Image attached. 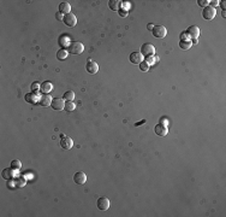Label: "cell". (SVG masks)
Wrapping results in <instances>:
<instances>
[{"mask_svg": "<svg viewBox=\"0 0 226 217\" xmlns=\"http://www.w3.org/2000/svg\"><path fill=\"white\" fill-rule=\"evenodd\" d=\"M83 51H84V45L78 41H72L69 45V50H67V52H70L72 54H81Z\"/></svg>", "mask_w": 226, "mask_h": 217, "instance_id": "6da1fadb", "label": "cell"}, {"mask_svg": "<svg viewBox=\"0 0 226 217\" xmlns=\"http://www.w3.org/2000/svg\"><path fill=\"white\" fill-rule=\"evenodd\" d=\"M215 15H217V11H215V9H214V7L208 5V6H206L205 9H203L202 17L205 18L206 21H212L214 17H215Z\"/></svg>", "mask_w": 226, "mask_h": 217, "instance_id": "7a4b0ae2", "label": "cell"}, {"mask_svg": "<svg viewBox=\"0 0 226 217\" xmlns=\"http://www.w3.org/2000/svg\"><path fill=\"white\" fill-rule=\"evenodd\" d=\"M153 33V36L156 38V39H162L166 36V34H167V30L164 26H155L152 30Z\"/></svg>", "mask_w": 226, "mask_h": 217, "instance_id": "3957f363", "label": "cell"}, {"mask_svg": "<svg viewBox=\"0 0 226 217\" xmlns=\"http://www.w3.org/2000/svg\"><path fill=\"white\" fill-rule=\"evenodd\" d=\"M154 53H155V48L152 43H143L141 46V54L142 55L148 57V55H154Z\"/></svg>", "mask_w": 226, "mask_h": 217, "instance_id": "277c9868", "label": "cell"}, {"mask_svg": "<svg viewBox=\"0 0 226 217\" xmlns=\"http://www.w3.org/2000/svg\"><path fill=\"white\" fill-rule=\"evenodd\" d=\"M63 22L67 26V27H75L76 26V23H77V18H76V16L73 15V14H67V15H65L64 16V18H63Z\"/></svg>", "mask_w": 226, "mask_h": 217, "instance_id": "5b68a950", "label": "cell"}, {"mask_svg": "<svg viewBox=\"0 0 226 217\" xmlns=\"http://www.w3.org/2000/svg\"><path fill=\"white\" fill-rule=\"evenodd\" d=\"M51 106L53 110H56V111L64 110L65 109V101H64V99H60V98H54L52 100Z\"/></svg>", "mask_w": 226, "mask_h": 217, "instance_id": "8992f818", "label": "cell"}, {"mask_svg": "<svg viewBox=\"0 0 226 217\" xmlns=\"http://www.w3.org/2000/svg\"><path fill=\"white\" fill-rule=\"evenodd\" d=\"M85 69H87V71L89 73V74H96L97 71H99V65H97V63L96 62H94V60H92V59H88V62H87V65H85Z\"/></svg>", "mask_w": 226, "mask_h": 217, "instance_id": "52a82bcc", "label": "cell"}, {"mask_svg": "<svg viewBox=\"0 0 226 217\" xmlns=\"http://www.w3.org/2000/svg\"><path fill=\"white\" fill-rule=\"evenodd\" d=\"M73 181H75V184L82 186V185L85 184V181H87V175H85L84 173H82V171L75 173V175H73Z\"/></svg>", "mask_w": 226, "mask_h": 217, "instance_id": "ba28073f", "label": "cell"}, {"mask_svg": "<svg viewBox=\"0 0 226 217\" xmlns=\"http://www.w3.org/2000/svg\"><path fill=\"white\" fill-rule=\"evenodd\" d=\"M96 205H97V208H99L100 210L106 211V210H108V208H109V200H108L106 197H100V198L97 199Z\"/></svg>", "mask_w": 226, "mask_h": 217, "instance_id": "9c48e42d", "label": "cell"}, {"mask_svg": "<svg viewBox=\"0 0 226 217\" xmlns=\"http://www.w3.org/2000/svg\"><path fill=\"white\" fill-rule=\"evenodd\" d=\"M154 132L157 136H166L167 135V132H168V128H167V125H164V124H156L155 125V128H154Z\"/></svg>", "mask_w": 226, "mask_h": 217, "instance_id": "30bf717a", "label": "cell"}, {"mask_svg": "<svg viewBox=\"0 0 226 217\" xmlns=\"http://www.w3.org/2000/svg\"><path fill=\"white\" fill-rule=\"evenodd\" d=\"M60 146L64 148V150H70V148H72L73 146V141L71 138H69V136H64V138L60 140Z\"/></svg>", "mask_w": 226, "mask_h": 217, "instance_id": "8fae6325", "label": "cell"}, {"mask_svg": "<svg viewBox=\"0 0 226 217\" xmlns=\"http://www.w3.org/2000/svg\"><path fill=\"white\" fill-rule=\"evenodd\" d=\"M186 34L190 36V38H193V39H197L200 36V28L196 27V26H191L188 28L186 30Z\"/></svg>", "mask_w": 226, "mask_h": 217, "instance_id": "7c38bea8", "label": "cell"}, {"mask_svg": "<svg viewBox=\"0 0 226 217\" xmlns=\"http://www.w3.org/2000/svg\"><path fill=\"white\" fill-rule=\"evenodd\" d=\"M52 100H53V98H52L49 94H42V95L40 97L39 104H40L41 106H48V105L52 104Z\"/></svg>", "mask_w": 226, "mask_h": 217, "instance_id": "4fadbf2b", "label": "cell"}, {"mask_svg": "<svg viewBox=\"0 0 226 217\" xmlns=\"http://www.w3.org/2000/svg\"><path fill=\"white\" fill-rule=\"evenodd\" d=\"M130 62L132 64H141L143 62V58H142V54L141 52H132L130 54Z\"/></svg>", "mask_w": 226, "mask_h": 217, "instance_id": "5bb4252c", "label": "cell"}, {"mask_svg": "<svg viewBox=\"0 0 226 217\" xmlns=\"http://www.w3.org/2000/svg\"><path fill=\"white\" fill-rule=\"evenodd\" d=\"M24 99H25V101L30 102V104H36V102H39V100H40V97L37 95V93H32L31 92V93L25 94Z\"/></svg>", "mask_w": 226, "mask_h": 217, "instance_id": "9a60e30c", "label": "cell"}, {"mask_svg": "<svg viewBox=\"0 0 226 217\" xmlns=\"http://www.w3.org/2000/svg\"><path fill=\"white\" fill-rule=\"evenodd\" d=\"M71 11V5L69 3H60L59 4V14L61 15H67Z\"/></svg>", "mask_w": 226, "mask_h": 217, "instance_id": "2e32d148", "label": "cell"}, {"mask_svg": "<svg viewBox=\"0 0 226 217\" xmlns=\"http://www.w3.org/2000/svg\"><path fill=\"white\" fill-rule=\"evenodd\" d=\"M52 89H53V86H52V83H51V82L44 81V82H42V83H41L40 90H41V92H42L43 94H48Z\"/></svg>", "mask_w": 226, "mask_h": 217, "instance_id": "e0dca14e", "label": "cell"}, {"mask_svg": "<svg viewBox=\"0 0 226 217\" xmlns=\"http://www.w3.org/2000/svg\"><path fill=\"white\" fill-rule=\"evenodd\" d=\"M15 175H16V171H15V169H12V168H8V169H4V170H3V177L6 179V180L12 179Z\"/></svg>", "mask_w": 226, "mask_h": 217, "instance_id": "ac0fdd59", "label": "cell"}, {"mask_svg": "<svg viewBox=\"0 0 226 217\" xmlns=\"http://www.w3.org/2000/svg\"><path fill=\"white\" fill-rule=\"evenodd\" d=\"M108 6L111 10L113 11H118L119 10V6H120V1L119 0H109L108 1Z\"/></svg>", "mask_w": 226, "mask_h": 217, "instance_id": "d6986e66", "label": "cell"}, {"mask_svg": "<svg viewBox=\"0 0 226 217\" xmlns=\"http://www.w3.org/2000/svg\"><path fill=\"white\" fill-rule=\"evenodd\" d=\"M67 52L66 50H64V48H61V50H59L58 52H56V58H58V60H65L66 59V57H67Z\"/></svg>", "mask_w": 226, "mask_h": 217, "instance_id": "ffe728a7", "label": "cell"}, {"mask_svg": "<svg viewBox=\"0 0 226 217\" xmlns=\"http://www.w3.org/2000/svg\"><path fill=\"white\" fill-rule=\"evenodd\" d=\"M179 46H180V48H183V50H189L190 47H191V41L190 40H182V41H180L179 42Z\"/></svg>", "mask_w": 226, "mask_h": 217, "instance_id": "44dd1931", "label": "cell"}, {"mask_svg": "<svg viewBox=\"0 0 226 217\" xmlns=\"http://www.w3.org/2000/svg\"><path fill=\"white\" fill-rule=\"evenodd\" d=\"M63 99H65V100H67V101H72V100L75 99V93L72 92V90H67V92L64 93Z\"/></svg>", "mask_w": 226, "mask_h": 217, "instance_id": "7402d4cb", "label": "cell"}, {"mask_svg": "<svg viewBox=\"0 0 226 217\" xmlns=\"http://www.w3.org/2000/svg\"><path fill=\"white\" fill-rule=\"evenodd\" d=\"M157 60H159V58H157V57H155V55H148V57H145V63L148 64V65H153V64H155Z\"/></svg>", "mask_w": 226, "mask_h": 217, "instance_id": "603a6c76", "label": "cell"}, {"mask_svg": "<svg viewBox=\"0 0 226 217\" xmlns=\"http://www.w3.org/2000/svg\"><path fill=\"white\" fill-rule=\"evenodd\" d=\"M25 182H27V180H25L23 176H18V177L16 179V186H18V187H23V186L25 185Z\"/></svg>", "mask_w": 226, "mask_h": 217, "instance_id": "cb8c5ba5", "label": "cell"}, {"mask_svg": "<svg viewBox=\"0 0 226 217\" xmlns=\"http://www.w3.org/2000/svg\"><path fill=\"white\" fill-rule=\"evenodd\" d=\"M12 169H15V170H19L20 168H22V163L18 161V159H15V161H12L11 162V165H10Z\"/></svg>", "mask_w": 226, "mask_h": 217, "instance_id": "d4e9b609", "label": "cell"}, {"mask_svg": "<svg viewBox=\"0 0 226 217\" xmlns=\"http://www.w3.org/2000/svg\"><path fill=\"white\" fill-rule=\"evenodd\" d=\"M75 104L72 101H67V102H65V110H67V111H73L75 110Z\"/></svg>", "mask_w": 226, "mask_h": 217, "instance_id": "484cf974", "label": "cell"}, {"mask_svg": "<svg viewBox=\"0 0 226 217\" xmlns=\"http://www.w3.org/2000/svg\"><path fill=\"white\" fill-rule=\"evenodd\" d=\"M41 85H39L37 82H32L31 83V92L32 93H37V90H40Z\"/></svg>", "mask_w": 226, "mask_h": 217, "instance_id": "4316f807", "label": "cell"}, {"mask_svg": "<svg viewBox=\"0 0 226 217\" xmlns=\"http://www.w3.org/2000/svg\"><path fill=\"white\" fill-rule=\"evenodd\" d=\"M59 40H60V45H61L63 47H66L67 45H70V43H69V39H67L66 36H61Z\"/></svg>", "mask_w": 226, "mask_h": 217, "instance_id": "83f0119b", "label": "cell"}, {"mask_svg": "<svg viewBox=\"0 0 226 217\" xmlns=\"http://www.w3.org/2000/svg\"><path fill=\"white\" fill-rule=\"evenodd\" d=\"M140 68H141V70H142V71H148V70H149V65L147 64L144 60L140 64Z\"/></svg>", "mask_w": 226, "mask_h": 217, "instance_id": "f1b7e54d", "label": "cell"}, {"mask_svg": "<svg viewBox=\"0 0 226 217\" xmlns=\"http://www.w3.org/2000/svg\"><path fill=\"white\" fill-rule=\"evenodd\" d=\"M120 6H121V9H124V10H129L130 9V3L129 1H124V3H120Z\"/></svg>", "mask_w": 226, "mask_h": 217, "instance_id": "f546056e", "label": "cell"}, {"mask_svg": "<svg viewBox=\"0 0 226 217\" xmlns=\"http://www.w3.org/2000/svg\"><path fill=\"white\" fill-rule=\"evenodd\" d=\"M208 0H198L197 1V4H198V6H203V7H206V6H208Z\"/></svg>", "mask_w": 226, "mask_h": 217, "instance_id": "4dcf8cb0", "label": "cell"}, {"mask_svg": "<svg viewBox=\"0 0 226 217\" xmlns=\"http://www.w3.org/2000/svg\"><path fill=\"white\" fill-rule=\"evenodd\" d=\"M118 11H119L118 14H119V16H120V17H126V16H128V11H126V10L120 9V10H118Z\"/></svg>", "mask_w": 226, "mask_h": 217, "instance_id": "1f68e13d", "label": "cell"}, {"mask_svg": "<svg viewBox=\"0 0 226 217\" xmlns=\"http://www.w3.org/2000/svg\"><path fill=\"white\" fill-rule=\"evenodd\" d=\"M218 4H219V1H217V0H213V1H210V5H209V6L214 7V6H217Z\"/></svg>", "mask_w": 226, "mask_h": 217, "instance_id": "d6a6232c", "label": "cell"}, {"mask_svg": "<svg viewBox=\"0 0 226 217\" xmlns=\"http://www.w3.org/2000/svg\"><path fill=\"white\" fill-rule=\"evenodd\" d=\"M160 124H164V125H167V121H166V120H160Z\"/></svg>", "mask_w": 226, "mask_h": 217, "instance_id": "836d02e7", "label": "cell"}, {"mask_svg": "<svg viewBox=\"0 0 226 217\" xmlns=\"http://www.w3.org/2000/svg\"><path fill=\"white\" fill-rule=\"evenodd\" d=\"M56 18H58V19H61V21H63V18H64V17H63V15H61V14H58V15H56Z\"/></svg>", "mask_w": 226, "mask_h": 217, "instance_id": "e575fe53", "label": "cell"}, {"mask_svg": "<svg viewBox=\"0 0 226 217\" xmlns=\"http://www.w3.org/2000/svg\"><path fill=\"white\" fill-rule=\"evenodd\" d=\"M147 28H148V29H149V30H153V28H154V26H153V24H150V23H149V24H148V26H147Z\"/></svg>", "mask_w": 226, "mask_h": 217, "instance_id": "d590c367", "label": "cell"}, {"mask_svg": "<svg viewBox=\"0 0 226 217\" xmlns=\"http://www.w3.org/2000/svg\"><path fill=\"white\" fill-rule=\"evenodd\" d=\"M220 5H221L222 9H225V1H220Z\"/></svg>", "mask_w": 226, "mask_h": 217, "instance_id": "8d00e7d4", "label": "cell"}, {"mask_svg": "<svg viewBox=\"0 0 226 217\" xmlns=\"http://www.w3.org/2000/svg\"><path fill=\"white\" fill-rule=\"evenodd\" d=\"M222 17H224V18H225V17H226V14H225V10H224V11H222Z\"/></svg>", "mask_w": 226, "mask_h": 217, "instance_id": "74e56055", "label": "cell"}]
</instances>
